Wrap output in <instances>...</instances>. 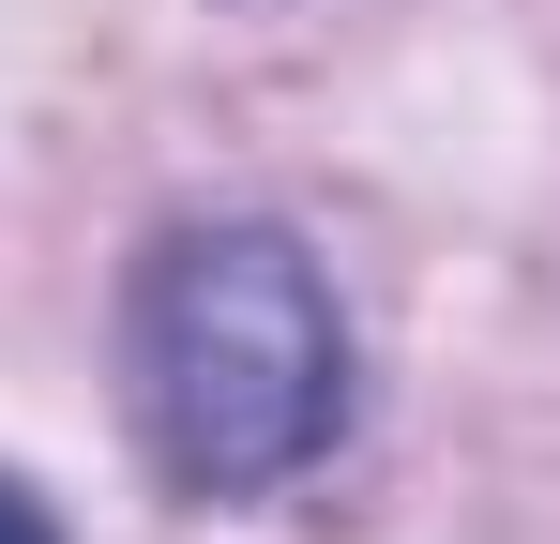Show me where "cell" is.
Listing matches in <instances>:
<instances>
[{
	"label": "cell",
	"mask_w": 560,
	"mask_h": 544,
	"mask_svg": "<svg viewBox=\"0 0 560 544\" xmlns=\"http://www.w3.org/2000/svg\"><path fill=\"white\" fill-rule=\"evenodd\" d=\"M0 544H61V530H46V499H31V484H0Z\"/></svg>",
	"instance_id": "7a4b0ae2"
},
{
	"label": "cell",
	"mask_w": 560,
	"mask_h": 544,
	"mask_svg": "<svg viewBox=\"0 0 560 544\" xmlns=\"http://www.w3.org/2000/svg\"><path fill=\"white\" fill-rule=\"evenodd\" d=\"M137 424L197 499H258L349 424V318L288 227H183L137 272Z\"/></svg>",
	"instance_id": "6da1fadb"
}]
</instances>
